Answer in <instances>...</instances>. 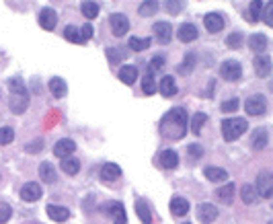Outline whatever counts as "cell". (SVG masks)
<instances>
[{"label": "cell", "mask_w": 273, "mask_h": 224, "mask_svg": "<svg viewBox=\"0 0 273 224\" xmlns=\"http://www.w3.org/2000/svg\"><path fill=\"white\" fill-rule=\"evenodd\" d=\"M142 91H144V95H154L158 91L156 82H154V76H152V74H146L142 79Z\"/></svg>", "instance_id": "36"}, {"label": "cell", "mask_w": 273, "mask_h": 224, "mask_svg": "<svg viewBox=\"0 0 273 224\" xmlns=\"http://www.w3.org/2000/svg\"><path fill=\"white\" fill-rule=\"evenodd\" d=\"M243 33L241 31H236V33H230V35L226 37V44H228V48L230 49H238V48H241L243 46Z\"/></svg>", "instance_id": "39"}, {"label": "cell", "mask_w": 273, "mask_h": 224, "mask_svg": "<svg viewBox=\"0 0 273 224\" xmlns=\"http://www.w3.org/2000/svg\"><path fill=\"white\" fill-rule=\"evenodd\" d=\"M197 35H199V31H197V27H195V25H191V23H183L181 27L177 29V37H179V41H183V44L195 41V39H197Z\"/></svg>", "instance_id": "14"}, {"label": "cell", "mask_w": 273, "mask_h": 224, "mask_svg": "<svg viewBox=\"0 0 273 224\" xmlns=\"http://www.w3.org/2000/svg\"><path fill=\"white\" fill-rule=\"evenodd\" d=\"M41 148H44V140H35L33 144L27 146V152H37V150H41Z\"/></svg>", "instance_id": "50"}, {"label": "cell", "mask_w": 273, "mask_h": 224, "mask_svg": "<svg viewBox=\"0 0 273 224\" xmlns=\"http://www.w3.org/2000/svg\"><path fill=\"white\" fill-rule=\"evenodd\" d=\"M218 218V208L214 204H208V202H203L197 206V220L203 222V224H212V222H216Z\"/></svg>", "instance_id": "9"}, {"label": "cell", "mask_w": 273, "mask_h": 224, "mask_svg": "<svg viewBox=\"0 0 273 224\" xmlns=\"http://www.w3.org/2000/svg\"><path fill=\"white\" fill-rule=\"evenodd\" d=\"M8 105H11V111L16 115H21L27 111L29 107V93H11V101H8Z\"/></svg>", "instance_id": "7"}, {"label": "cell", "mask_w": 273, "mask_h": 224, "mask_svg": "<svg viewBox=\"0 0 273 224\" xmlns=\"http://www.w3.org/2000/svg\"><path fill=\"white\" fill-rule=\"evenodd\" d=\"M136 214H138V218L142 220V224H152V212H150L146 202H142V200L136 202Z\"/></svg>", "instance_id": "28"}, {"label": "cell", "mask_w": 273, "mask_h": 224, "mask_svg": "<svg viewBox=\"0 0 273 224\" xmlns=\"http://www.w3.org/2000/svg\"><path fill=\"white\" fill-rule=\"evenodd\" d=\"M158 165L163 169H175L179 165V154L175 150H170V148L163 150L158 154Z\"/></svg>", "instance_id": "18"}, {"label": "cell", "mask_w": 273, "mask_h": 224, "mask_svg": "<svg viewBox=\"0 0 273 224\" xmlns=\"http://www.w3.org/2000/svg\"><path fill=\"white\" fill-rule=\"evenodd\" d=\"M156 11H158V2H154V0H146V2H142L138 8L140 16H152Z\"/></svg>", "instance_id": "35"}, {"label": "cell", "mask_w": 273, "mask_h": 224, "mask_svg": "<svg viewBox=\"0 0 273 224\" xmlns=\"http://www.w3.org/2000/svg\"><path fill=\"white\" fill-rule=\"evenodd\" d=\"M101 181L103 183H113V181H117L119 177H121V167L115 165V162H107V165L101 167Z\"/></svg>", "instance_id": "11"}, {"label": "cell", "mask_w": 273, "mask_h": 224, "mask_svg": "<svg viewBox=\"0 0 273 224\" xmlns=\"http://www.w3.org/2000/svg\"><path fill=\"white\" fill-rule=\"evenodd\" d=\"M152 44V39L150 37H130V41H127V46H130V49L134 51H144V49H148Z\"/></svg>", "instance_id": "32"}, {"label": "cell", "mask_w": 273, "mask_h": 224, "mask_svg": "<svg viewBox=\"0 0 273 224\" xmlns=\"http://www.w3.org/2000/svg\"><path fill=\"white\" fill-rule=\"evenodd\" d=\"M41 193H44V189H41L39 183H35V181H31V183H25L23 189H21V200L25 202H37Z\"/></svg>", "instance_id": "12"}, {"label": "cell", "mask_w": 273, "mask_h": 224, "mask_svg": "<svg viewBox=\"0 0 273 224\" xmlns=\"http://www.w3.org/2000/svg\"><path fill=\"white\" fill-rule=\"evenodd\" d=\"M187 154H189V159L199 160L203 157V148L199 144H189V146H187Z\"/></svg>", "instance_id": "43"}, {"label": "cell", "mask_w": 273, "mask_h": 224, "mask_svg": "<svg viewBox=\"0 0 273 224\" xmlns=\"http://www.w3.org/2000/svg\"><path fill=\"white\" fill-rule=\"evenodd\" d=\"M183 224H191V222H183Z\"/></svg>", "instance_id": "52"}, {"label": "cell", "mask_w": 273, "mask_h": 224, "mask_svg": "<svg viewBox=\"0 0 273 224\" xmlns=\"http://www.w3.org/2000/svg\"><path fill=\"white\" fill-rule=\"evenodd\" d=\"M170 212H173V216H177V218L185 216V214L189 212V202H187L185 197H173V200H170Z\"/></svg>", "instance_id": "21"}, {"label": "cell", "mask_w": 273, "mask_h": 224, "mask_svg": "<svg viewBox=\"0 0 273 224\" xmlns=\"http://www.w3.org/2000/svg\"><path fill=\"white\" fill-rule=\"evenodd\" d=\"M39 25H41V27H44L46 31H54L56 25H58V13H56V8L46 6L44 11L39 13Z\"/></svg>", "instance_id": "10"}, {"label": "cell", "mask_w": 273, "mask_h": 224, "mask_svg": "<svg viewBox=\"0 0 273 224\" xmlns=\"http://www.w3.org/2000/svg\"><path fill=\"white\" fill-rule=\"evenodd\" d=\"M119 80L125 82V84H134L136 80H138V68L132 66V64L121 66V70H119Z\"/></svg>", "instance_id": "23"}, {"label": "cell", "mask_w": 273, "mask_h": 224, "mask_svg": "<svg viewBox=\"0 0 273 224\" xmlns=\"http://www.w3.org/2000/svg\"><path fill=\"white\" fill-rule=\"evenodd\" d=\"M8 89H11V93H27V87H25L21 76H15V79L8 80Z\"/></svg>", "instance_id": "40"}, {"label": "cell", "mask_w": 273, "mask_h": 224, "mask_svg": "<svg viewBox=\"0 0 273 224\" xmlns=\"http://www.w3.org/2000/svg\"><path fill=\"white\" fill-rule=\"evenodd\" d=\"M158 91H160V95L163 97H173V95L177 93V82H175V79L173 76H163V80H160V84L156 87Z\"/></svg>", "instance_id": "22"}, {"label": "cell", "mask_w": 273, "mask_h": 224, "mask_svg": "<svg viewBox=\"0 0 273 224\" xmlns=\"http://www.w3.org/2000/svg\"><path fill=\"white\" fill-rule=\"evenodd\" d=\"M92 33H95V31H92V25H82V27L78 29V35H80L82 44H87V41L92 37Z\"/></svg>", "instance_id": "44"}, {"label": "cell", "mask_w": 273, "mask_h": 224, "mask_svg": "<svg viewBox=\"0 0 273 224\" xmlns=\"http://www.w3.org/2000/svg\"><path fill=\"white\" fill-rule=\"evenodd\" d=\"M13 138H15V132H13V128H0V144H11L13 142Z\"/></svg>", "instance_id": "42"}, {"label": "cell", "mask_w": 273, "mask_h": 224, "mask_svg": "<svg viewBox=\"0 0 273 224\" xmlns=\"http://www.w3.org/2000/svg\"><path fill=\"white\" fill-rule=\"evenodd\" d=\"M234 193H236V185L234 183H226L224 187H220L216 192L218 200H222L224 204H232L234 202Z\"/></svg>", "instance_id": "26"}, {"label": "cell", "mask_w": 273, "mask_h": 224, "mask_svg": "<svg viewBox=\"0 0 273 224\" xmlns=\"http://www.w3.org/2000/svg\"><path fill=\"white\" fill-rule=\"evenodd\" d=\"M189 124V117H187V111L183 107H175L167 111L160 119V136L167 138V140H181V138L187 134V126Z\"/></svg>", "instance_id": "1"}, {"label": "cell", "mask_w": 273, "mask_h": 224, "mask_svg": "<svg viewBox=\"0 0 273 224\" xmlns=\"http://www.w3.org/2000/svg\"><path fill=\"white\" fill-rule=\"evenodd\" d=\"M246 130H249V122L243 117H228L222 122V134H224V140H228V142L241 138Z\"/></svg>", "instance_id": "2"}, {"label": "cell", "mask_w": 273, "mask_h": 224, "mask_svg": "<svg viewBox=\"0 0 273 224\" xmlns=\"http://www.w3.org/2000/svg\"><path fill=\"white\" fill-rule=\"evenodd\" d=\"M208 124V115L206 113H195L193 117H191V132L195 134V136H199L201 134V128Z\"/></svg>", "instance_id": "33"}, {"label": "cell", "mask_w": 273, "mask_h": 224, "mask_svg": "<svg viewBox=\"0 0 273 224\" xmlns=\"http://www.w3.org/2000/svg\"><path fill=\"white\" fill-rule=\"evenodd\" d=\"M203 25H206V29L210 33H220L222 29H224V16H222L220 13H208L206 16H203Z\"/></svg>", "instance_id": "13"}, {"label": "cell", "mask_w": 273, "mask_h": 224, "mask_svg": "<svg viewBox=\"0 0 273 224\" xmlns=\"http://www.w3.org/2000/svg\"><path fill=\"white\" fill-rule=\"evenodd\" d=\"M241 197H243V202H244V204H255L259 195H257V192H255V187H253V185L246 183V185L241 187Z\"/></svg>", "instance_id": "34"}, {"label": "cell", "mask_w": 273, "mask_h": 224, "mask_svg": "<svg viewBox=\"0 0 273 224\" xmlns=\"http://www.w3.org/2000/svg\"><path fill=\"white\" fill-rule=\"evenodd\" d=\"M49 91H52L54 97L62 99V97H66V93H68V84H66L64 79H60V76H54V79L49 80Z\"/></svg>", "instance_id": "24"}, {"label": "cell", "mask_w": 273, "mask_h": 224, "mask_svg": "<svg viewBox=\"0 0 273 224\" xmlns=\"http://www.w3.org/2000/svg\"><path fill=\"white\" fill-rule=\"evenodd\" d=\"M253 66H255V72H257V76H261V79H267V76L271 74V58L265 56V54H261V56L255 58Z\"/></svg>", "instance_id": "16"}, {"label": "cell", "mask_w": 273, "mask_h": 224, "mask_svg": "<svg viewBox=\"0 0 273 224\" xmlns=\"http://www.w3.org/2000/svg\"><path fill=\"white\" fill-rule=\"evenodd\" d=\"M183 6H185L183 2H173V0H168V2H167V8H168V13H170V15H179Z\"/></svg>", "instance_id": "48"}, {"label": "cell", "mask_w": 273, "mask_h": 224, "mask_svg": "<svg viewBox=\"0 0 273 224\" xmlns=\"http://www.w3.org/2000/svg\"><path fill=\"white\" fill-rule=\"evenodd\" d=\"M249 48L255 51V54H263L267 48H269V41H267V37L263 35V33H255V35H251L249 37Z\"/></svg>", "instance_id": "19"}, {"label": "cell", "mask_w": 273, "mask_h": 224, "mask_svg": "<svg viewBox=\"0 0 273 224\" xmlns=\"http://www.w3.org/2000/svg\"><path fill=\"white\" fill-rule=\"evenodd\" d=\"M80 11H82V15L87 16L89 21H92V19H97V16H99L101 6H99V2H82L80 4Z\"/></svg>", "instance_id": "30"}, {"label": "cell", "mask_w": 273, "mask_h": 224, "mask_svg": "<svg viewBox=\"0 0 273 224\" xmlns=\"http://www.w3.org/2000/svg\"><path fill=\"white\" fill-rule=\"evenodd\" d=\"M109 25H111V31H113L115 37H123L127 31H130V21L127 16L121 13H113L109 16Z\"/></svg>", "instance_id": "6"}, {"label": "cell", "mask_w": 273, "mask_h": 224, "mask_svg": "<svg viewBox=\"0 0 273 224\" xmlns=\"http://www.w3.org/2000/svg\"><path fill=\"white\" fill-rule=\"evenodd\" d=\"M238 105H241V103H238V99H230V101H224L222 103V111H224V113H234V111L238 109Z\"/></svg>", "instance_id": "45"}, {"label": "cell", "mask_w": 273, "mask_h": 224, "mask_svg": "<svg viewBox=\"0 0 273 224\" xmlns=\"http://www.w3.org/2000/svg\"><path fill=\"white\" fill-rule=\"evenodd\" d=\"M74 150H76V142H74V140H70V138L58 140V142H56V146H54V154H56V157H62V159L72 157Z\"/></svg>", "instance_id": "15"}, {"label": "cell", "mask_w": 273, "mask_h": 224, "mask_svg": "<svg viewBox=\"0 0 273 224\" xmlns=\"http://www.w3.org/2000/svg\"><path fill=\"white\" fill-rule=\"evenodd\" d=\"M107 60H109V64H119V60H121V51L115 49V48H109L107 49Z\"/></svg>", "instance_id": "46"}, {"label": "cell", "mask_w": 273, "mask_h": 224, "mask_svg": "<svg viewBox=\"0 0 273 224\" xmlns=\"http://www.w3.org/2000/svg\"><path fill=\"white\" fill-rule=\"evenodd\" d=\"M115 224H127V222H115Z\"/></svg>", "instance_id": "51"}, {"label": "cell", "mask_w": 273, "mask_h": 224, "mask_svg": "<svg viewBox=\"0 0 273 224\" xmlns=\"http://www.w3.org/2000/svg\"><path fill=\"white\" fill-rule=\"evenodd\" d=\"M267 142H269V134H267V130L265 128H257V130L253 132V146L257 150H263L267 146Z\"/></svg>", "instance_id": "27"}, {"label": "cell", "mask_w": 273, "mask_h": 224, "mask_svg": "<svg viewBox=\"0 0 273 224\" xmlns=\"http://www.w3.org/2000/svg\"><path fill=\"white\" fill-rule=\"evenodd\" d=\"M64 37L68 41H72V44H82L80 35H78V27H76V25H68V27L64 29Z\"/></svg>", "instance_id": "38"}, {"label": "cell", "mask_w": 273, "mask_h": 224, "mask_svg": "<svg viewBox=\"0 0 273 224\" xmlns=\"http://www.w3.org/2000/svg\"><path fill=\"white\" fill-rule=\"evenodd\" d=\"M62 171H64V173H68V175H76L80 171V160L76 157L62 159Z\"/></svg>", "instance_id": "29"}, {"label": "cell", "mask_w": 273, "mask_h": 224, "mask_svg": "<svg viewBox=\"0 0 273 224\" xmlns=\"http://www.w3.org/2000/svg\"><path fill=\"white\" fill-rule=\"evenodd\" d=\"M263 4L261 0H253V2L249 4V13H246V19L249 21H253V23H257L259 19H261V11H263Z\"/></svg>", "instance_id": "31"}, {"label": "cell", "mask_w": 273, "mask_h": 224, "mask_svg": "<svg viewBox=\"0 0 273 224\" xmlns=\"http://www.w3.org/2000/svg\"><path fill=\"white\" fill-rule=\"evenodd\" d=\"M39 177L44 179V183H56L58 181V173H56V167L52 165V162L44 160L39 165Z\"/></svg>", "instance_id": "20"}, {"label": "cell", "mask_w": 273, "mask_h": 224, "mask_svg": "<svg viewBox=\"0 0 273 224\" xmlns=\"http://www.w3.org/2000/svg\"><path fill=\"white\" fill-rule=\"evenodd\" d=\"M265 16H263V21L267 25H273V4H265Z\"/></svg>", "instance_id": "49"}, {"label": "cell", "mask_w": 273, "mask_h": 224, "mask_svg": "<svg viewBox=\"0 0 273 224\" xmlns=\"http://www.w3.org/2000/svg\"><path fill=\"white\" fill-rule=\"evenodd\" d=\"M152 31H154L158 44H168L170 37H173V25L168 21H156L152 25Z\"/></svg>", "instance_id": "8"}, {"label": "cell", "mask_w": 273, "mask_h": 224, "mask_svg": "<svg viewBox=\"0 0 273 224\" xmlns=\"http://www.w3.org/2000/svg\"><path fill=\"white\" fill-rule=\"evenodd\" d=\"M11 214H13V208H11V206H8V204H0V224L8 222Z\"/></svg>", "instance_id": "47"}, {"label": "cell", "mask_w": 273, "mask_h": 224, "mask_svg": "<svg viewBox=\"0 0 273 224\" xmlns=\"http://www.w3.org/2000/svg\"><path fill=\"white\" fill-rule=\"evenodd\" d=\"M255 192H257L259 197H265V200H269V197L273 195V175L269 173V171H261V173L257 175V181H255Z\"/></svg>", "instance_id": "3"}, {"label": "cell", "mask_w": 273, "mask_h": 224, "mask_svg": "<svg viewBox=\"0 0 273 224\" xmlns=\"http://www.w3.org/2000/svg\"><path fill=\"white\" fill-rule=\"evenodd\" d=\"M193 66H195V56H193V54H187V56H185V62L179 66L177 70L181 72V74H189V72L193 70Z\"/></svg>", "instance_id": "41"}, {"label": "cell", "mask_w": 273, "mask_h": 224, "mask_svg": "<svg viewBox=\"0 0 273 224\" xmlns=\"http://www.w3.org/2000/svg\"><path fill=\"white\" fill-rule=\"evenodd\" d=\"M244 111L253 117H259L267 111V99L263 95H251L249 99L244 101Z\"/></svg>", "instance_id": "4"}, {"label": "cell", "mask_w": 273, "mask_h": 224, "mask_svg": "<svg viewBox=\"0 0 273 224\" xmlns=\"http://www.w3.org/2000/svg\"><path fill=\"white\" fill-rule=\"evenodd\" d=\"M165 68V56H154L150 60V64H148V74L154 76L156 72H160Z\"/></svg>", "instance_id": "37"}, {"label": "cell", "mask_w": 273, "mask_h": 224, "mask_svg": "<svg viewBox=\"0 0 273 224\" xmlns=\"http://www.w3.org/2000/svg\"><path fill=\"white\" fill-rule=\"evenodd\" d=\"M46 212L54 222H66L68 218H70V210L64 208V206H58V204H49L46 208Z\"/></svg>", "instance_id": "17"}, {"label": "cell", "mask_w": 273, "mask_h": 224, "mask_svg": "<svg viewBox=\"0 0 273 224\" xmlns=\"http://www.w3.org/2000/svg\"><path fill=\"white\" fill-rule=\"evenodd\" d=\"M220 74L224 80L234 82L243 76V66H241V62H236V60H226V62H222V66H220Z\"/></svg>", "instance_id": "5"}, {"label": "cell", "mask_w": 273, "mask_h": 224, "mask_svg": "<svg viewBox=\"0 0 273 224\" xmlns=\"http://www.w3.org/2000/svg\"><path fill=\"white\" fill-rule=\"evenodd\" d=\"M203 173H206L208 181H212V183H222V181L228 179V173L224 169H220V167H206Z\"/></svg>", "instance_id": "25"}]
</instances>
